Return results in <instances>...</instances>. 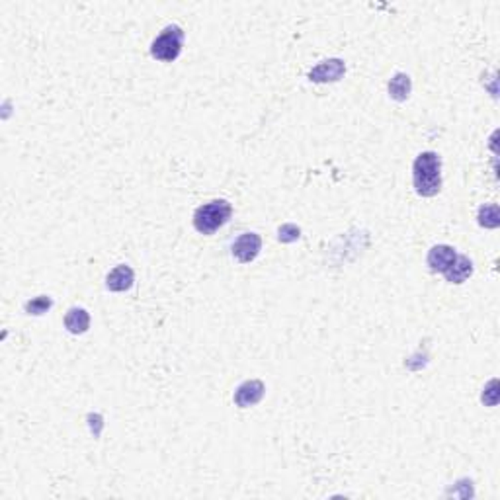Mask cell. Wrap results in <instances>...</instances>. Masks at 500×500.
<instances>
[{"mask_svg": "<svg viewBox=\"0 0 500 500\" xmlns=\"http://www.w3.org/2000/svg\"><path fill=\"white\" fill-rule=\"evenodd\" d=\"M414 190L422 198H434L442 190V160L436 153L426 150L414 158Z\"/></svg>", "mask_w": 500, "mask_h": 500, "instance_id": "1", "label": "cell"}, {"mask_svg": "<svg viewBox=\"0 0 500 500\" xmlns=\"http://www.w3.org/2000/svg\"><path fill=\"white\" fill-rule=\"evenodd\" d=\"M233 215V205L227 200H213L200 205L193 213V227L202 235H213Z\"/></svg>", "mask_w": 500, "mask_h": 500, "instance_id": "2", "label": "cell"}, {"mask_svg": "<svg viewBox=\"0 0 500 500\" xmlns=\"http://www.w3.org/2000/svg\"><path fill=\"white\" fill-rule=\"evenodd\" d=\"M182 44H184V32L182 27L176 26H167L157 39L150 45V55L162 63H172L180 57L182 53Z\"/></svg>", "mask_w": 500, "mask_h": 500, "instance_id": "3", "label": "cell"}, {"mask_svg": "<svg viewBox=\"0 0 500 500\" xmlns=\"http://www.w3.org/2000/svg\"><path fill=\"white\" fill-rule=\"evenodd\" d=\"M262 250V238L256 233H245L235 241L233 245V256L237 258L241 264H248L255 260L256 256L260 255Z\"/></svg>", "mask_w": 500, "mask_h": 500, "instance_id": "4", "label": "cell"}, {"mask_svg": "<svg viewBox=\"0 0 500 500\" xmlns=\"http://www.w3.org/2000/svg\"><path fill=\"white\" fill-rule=\"evenodd\" d=\"M266 387L260 379H248L245 383H241L235 391V404L241 409H248V406H255L256 403H260L264 397Z\"/></svg>", "mask_w": 500, "mask_h": 500, "instance_id": "5", "label": "cell"}, {"mask_svg": "<svg viewBox=\"0 0 500 500\" xmlns=\"http://www.w3.org/2000/svg\"><path fill=\"white\" fill-rule=\"evenodd\" d=\"M346 72V65L340 59H328L323 61L321 65H316L315 69L309 72V79L313 82H336L342 79V75Z\"/></svg>", "mask_w": 500, "mask_h": 500, "instance_id": "6", "label": "cell"}, {"mask_svg": "<svg viewBox=\"0 0 500 500\" xmlns=\"http://www.w3.org/2000/svg\"><path fill=\"white\" fill-rule=\"evenodd\" d=\"M456 256H457V252H456V248H454V246L436 245V246H432L430 252H428V256H426V264L430 266L432 272L444 274L446 270H448L449 266L454 264Z\"/></svg>", "mask_w": 500, "mask_h": 500, "instance_id": "7", "label": "cell"}, {"mask_svg": "<svg viewBox=\"0 0 500 500\" xmlns=\"http://www.w3.org/2000/svg\"><path fill=\"white\" fill-rule=\"evenodd\" d=\"M133 281H135V274L132 268L125 264H120L105 276V288L110 291H127L132 290Z\"/></svg>", "mask_w": 500, "mask_h": 500, "instance_id": "8", "label": "cell"}, {"mask_svg": "<svg viewBox=\"0 0 500 500\" xmlns=\"http://www.w3.org/2000/svg\"><path fill=\"white\" fill-rule=\"evenodd\" d=\"M471 274H473V262H471L467 256L457 255L454 264L444 272V278H446L449 283H463Z\"/></svg>", "mask_w": 500, "mask_h": 500, "instance_id": "9", "label": "cell"}, {"mask_svg": "<svg viewBox=\"0 0 500 500\" xmlns=\"http://www.w3.org/2000/svg\"><path fill=\"white\" fill-rule=\"evenodd\" d=\"M90 326V315L86 309L72 307L65 315V328L70 334H84Z\"/></svg>", "mask_w": 500, "mask_h": 500, "instance_id": "10", "label": "cell"}, {"mask_svg": "<svg viewBox=\"0 0 500 500\" xmlns=\"http://www.w3.org/2000/svg\"><path fill=\"white\" fill-rule=\"evenodd\" d=\"M411 90H413V82H411V77L404 72H397L395 77L389 80V96L397 102H404L411 96Z\"/></svg>", "mask_w": 500, "mask_h": 500, "instance_id": "11", "label": "cell"}, {"mask_svg": "<svg viewBox=\"0 0 500 500\" xmlns=\"http://www.w3.org/2000/svg\"><path fill=\"white\" fill-rule=\"evenodd\" d=\"M479 225L485 229H496L500 225V210L496 203H489L479 210Z\"/></svg>", "mask_w": 500, "mask_h": 500, "instance_id": "12", "label": "cell"}, {"mask_svg": "<svg viewBox=\"0 0 500 500\" xmlns=\"http://www.w3.org/2000/svg\"><path fill=\"white\" fill-rule=\"evenodd\" d=\"M53 305V299L47 297V295H39V297L32 299L26 303V313L30 315H44L47 313Z\"/></svg>", "mask_w": 500, "mask_h": 500, "instance_id": "13", "label": "cell"}, {"mask_svg": "<svg viewBox=\"0 0 500 500\" xmlns=\"http://www.w3.org/2000/svg\"><path fill=\"white\" fill-rule=\"evenodd\" d=\"M496 389H499V379H491L489 385L485 387L483 403L487 406H496V403H499V391Z\"/></svg>", "mask_w": 500, "mask_h": 500, "instance_id": "14", "label": "cell"}, {"mask_svg": "<svg viewBox=\"0 0 500 500\" xmlns=\"http://www.w3.org/2000/svg\"><path fill=\"white\" fill-rule=\"evenodd\" d=\"M278 233H280V235H278V238H280L281 243H293V241H297L299 235H301V231H299L297 225H291V223H288V225H281Z\"/></svg>", "mask_w": 500, "mask_h": 500, "instance_id": "15", "label": "cell"}]
</instances>
